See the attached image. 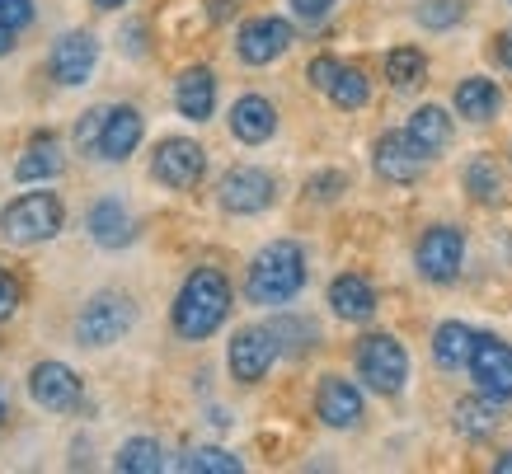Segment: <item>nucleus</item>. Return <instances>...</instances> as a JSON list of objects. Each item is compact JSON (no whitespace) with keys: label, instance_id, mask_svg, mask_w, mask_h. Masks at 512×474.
<instances>
[{"label":"nucleus","instance_id":"14","mask_svg":"<svg viewBox=\"0 0 512 474\" xmlns=\"http://www.w3.org/2000/svg\"><path fill=\"white\" fill-rule=\"evenodd\" d=\"M29 399L47 413H71L85 399V385L66 362H38L29 371Z\"/></svg>","mask_w":512,"mask_h":474},{"label":"nucleus","instance_id":"32","mask_svg":"<svg viewBox=\"0 0 512 474\" xmlns=\"http://www.w3.org/2000/svg\"><path fill=\"white\" fill-rule=\"evenodd\" d=\"M414 19H419V29H428V33H447L466 19V0H419Z\"/></svg>","mask_w":512,"mask_h":474},{"label":"nucleus","instance_id":"3","mask_svg":"<svg viewBox=\"0 0 512 474\" xmlns=\"http://www.w3.org/2000/svg\"><path fill=\"white\" fill-rule=\"evenodd\" d=\"M66 226V207L57 193H19L15 202H5L0 207V240L15 249H33V245H47V240H57Z\"/></svg>","mask_w":512,"mask_h":474},{"label":"nucleus","instance_id":"40","mask_svg":"<svg viewBox=\"0 0 512 474\" xmlns=\"http://www.w3.org/2000/svg\"><path fill=\"white\" fill-rule=\"evenodd\" d=\"M494 57H498V62H503V71H512V29H508V33H498Z\"/></svg>","mask_w":512,"mask_h":474},{"label":"nucleus","instance_id":"11","mask_svg":"<svg viewBox=\"0 0 512 474\" xmlns=\"http://www.w3.org/2000/svg\"><path fill=\"white\" fill-rule=\"evenodd\" d=\"M470 381L475 390L498 404L512 399V343L498 334H475V352H470Z\"/></svg>","mask_w":512,"mask_h":474},{"label":"nucleus","instance_id":"29","mask_svg":"<svg viewBox=\"0 0 512 474\" xmlns=\"http://www.w3.org/2000/svg\"><path fill=\"white\" fill-rule=\"evenodd\" d=\"M113 465H118L123 474H160L165 470V451H160L156 437H132V442L118 446Z\"/></svg>","mask_w":512,"mask_h":474},{"label":"nucleus","instance_id":"20","mask_svg":"<svg viewBox=\"0 0 512 474\" xmlns=\"http://www.w3.org/2000/svg\"><path fill=\"white\" fill-rule=\"evenodd\" d=\"M278 132V108L268 104L264 94H240L231 104V137L245 146H264Z\"/></svg>","mask_w":512,"mask_h":474},{"label":"nucleus","instance_id":"34","mask_svg":"<svg viewBox=\"0 0 512 474\" xmlns=\"http://www.w3.org/2000/svg\"><path fill=\"white\" fill-rule=\"evenodd\" d=\"M104 118H109V108H90V113H80V123H76V146L80 151H99Z\"/></svg>","mask_w":512,"mask_h":474},{"label":"nucleus","instance_id":"22","mask_svg":"<svg viewBox=\"0 0 512 474\" xmlns=\"http://www.w3.org/2000/svg\"><path fill=\"white\" fill-rule=\"evenodd\" d=\"M451 104H456V113L466 123H489V118H498V108H503V90L489 76H466L456 85V94H451Z\"/></svg>","mask_w":512,"mask_h":474},{"label":"nucleus","instance_id":"24","mask_svg":"<svg viewBox=\"0 0 512 474\" xmlns=\"http://www.w3.org/2000/svg\"><path fill=\"white\" fill-rule=\"evenodd\" d=\"M264 329L273 334L282 357H306L311 348H320V324L306 320V315H287V310H282V315H273Z\"/></svg>","mask_w":512,"mask_h":474},{"label":"nucleus","instance_id":"9","mask_svg":"<svg viewBox=\"0 0 512 474\" xmlns=\"http://www.w3.org/2000/svg\"><path fill=\"white\" fill-rule=\"evenodd\" d=\"M202 174H207V151L193 137H165L156 146V155H151V179L174 188V193L198 188Z\"/></svg>","mask_w":512,"mask_h":474},{"label":"nucleus","instance_id":"10","mask_svg":"<svg viewBox=\"0 0 512 474\" xmlns=\"http://www.w3.org/2000/svg\"><path fill=\"white\" fill-rule=\"evenodd\" d=\"M428 160L433 155L423 151L419 141L409 137V127L404 132H381L372 146V169H376V179H386V184H419L423 179V169H428Z\"/></svg>","mask_w":512,"mask_h":474},{"label":"nucleus","instance_id":"7","mask_svg":"<svg viewBox=\"0 0 512 474\" xmlns=\"http://www.w3.org/2000/svg\"><path fill=\"white\" fill-rule=\"evenodd\" d=\"M217 202H221V212H231V216H259L278 202V179L259 165H235L221 174Z\"/></svg>","mask_w":512,"mask_h":474},{"label":"nucleus","instance_id":"18","mask_svg":"<svg viewBox=\"0 0 512 474\" xmlns=\"http://www.w3.org/2000/svg\"><path fill=\"white\" fill-rule=\"evenodd\" d=\"M85 226H90L94 245L99 249H127L132 240H137V216L127 212L118 198H99L90 207V216H85Z\"/></svg>","mask_w":512,"mask_h":474},{"label":"nucleus","instance_id":"46","mask_svg":"<svg viewBox=\"0 0 512 474\" xmlns=\"http://www.w3.org/2000/svg\"><path fill=\"white\" fill-rule=\"evenodd\" d=\"M508 5H512V0H508Z\"/></svg>","mask_w":512,"mask_h":474},{"label":"nucleus","instance_id":"12","mask_svg":"<svg viewBox=\"0 0 512 474\" xmlns=\"http://www.w3.org/2000/svg\"><path fill=\"white\" fill-rule=\"evenodd\" d=\"M94 66H99V38H94L90 29L62 33V38L52 43V52H47V76L57 80V85H66V90L85 85V80L94 76Z\"/></svg>","mask_w":512,"mask_h":474},{"label":"nucleus","instance_id":"8","mask_svg":"<svg viewBox=\"0 0 512 474\" xmlns=\"http://www.w3.org/2000/svg\"><path fill=\"white\" fill-rule=\"evenodd\" d=\"M292 43H296V29L282 15H254L235 33V57L245 66H273L278 57L292 52Z\"/></svg>","mask_w":512,"mask_h":474},{"label":"nucleus","instance_id":"41","mask_svg":"<svg viewBox=\"0 0 512 474\" xmlns=\"http://www.w3.org/2000/svg\"><path fill=\"white\" fill-rule=\"evenodd\" d=\"M235 5H240V0H212V19H217V24H221V19H231Z\"/></svg>","mask_w":512,"mask_h":474},{"label":"nucleus","instance_id":"6","mask_svg":"<svg viewBox=\"0 0 512 474\" xmlns=\"http://www.w3.org/2000/svg\"><path fill=\"white\" fill-rule=\"evenodd\" d=\"M461 263H466V230L461 226H428L414 245V268H419L423 282L433 287H451L461 277Z\"/></svg>","mask_w":512,"mask_h":474},{"label":"nucleus","instance_id":"25","mask_svg":"<svg viewBox=\"0 0 512 474\" xmlns=\"http://www.w3.org/2000/svg\"><path fill=\"white\" fill-rule=\"evenodd\" d=\"M451 428L461 432L466 442H484L498 432V399L489 395H475V399H456L451 409Z\"/></svg>","mask_w":512,"mask_h":474},{"label":"nucleus","instance_id":"38","mask_svg":"<svg viewBox=\"0 0 512 474\" xmlns=\"http://www.w3.org/2000/svg\"><path fill=\"white\" fill-rule=\"evenodd\" d=\"M15 306H19V282H15V273L0 268V320H5Z\"/></svg>","mask_w":512,"mask_h":474},{"label":"nucleus","instance_id":"43","mask_svg":"<svg viewBox=\"0 0 512 474\" xmlns=\"http://www.w3.org/2000/svg\"><path fill=\"white\" fill-rule=\"evenodd\" d=\"M494 474H512V451H503V456L494 460Z\"/></svg>","mask_w":512,"mask_h":474},{"label":"nucleus","instance_id":"4","mask_svg":"<svg viewBox=\"0 0 512 474\" xmlns=\"http://www.w3.org/2000/svg\"><path fill=\"white\" fill-rule=\"evenodd\" d=\"M357 381L376 395L395 399L409 385V352L395 334H367L357 343Z\"/></svg>","mask_w":512,"mask_h":474},{"label":"nucleus","instance_id":"30","mask_svg":"<svg viewBox=\"0 0 512 474\" xmlns=\"http://www.w3.org/2000/svg\"><path fill=\"white\" fill-rule=\"evenodd\" d=\"M428 76V57L419 47H390L386 52V80L395 90H419Z\"/></svg>","mask_w":512,"mask_h":474},{"label":"nucleus","instance_id":"31","mask_svg":"<svg viewBox=\"0 0 512 474\" xmlns=\"http://www.w3.org/2000/svg\"><path fill=\"white\" fill-rule=\"evenodd\" d=\"M174 465L184 474H240L245 470V460L231 456V451H221V446H193V451H184Z\"/></svg>","mask_w":512,"mask_h":474},{"label":"nucleus","instance_id":"37","mask_svg":"<svg viewBox=\"0 0 512 474\" xmlns=\"http://www.w3.org/2000/svg\"><path fill=\"white\" fill-rule=\"evenodd\" d=\"M339 57H315L311 66H306V80H311L320 94H329V85H334V76H339Z\"/></svg>","mask_w":512,"mask_h":474},{"label":"nucleus","instance_id":"16","mask_svg":"<svg viewBox=\"0 0 512 474\" xmlns=\"http://www.w3.org/2000/svg\"><path fill=\"white\" fill-rule=\"evenodd\" d=\"M146 137V118H141V108L132 104H113L109 118H104V137H99V160H109V165H123L127 155L141 146Z\"/></svg>","mask_w":512,"mask_h":474},{"label":"nucleus","instance_id":"27","mask_svg":"<svg viewBox=\"0 0 512 474\" xmlns=\"http://www.w3.org/2000/svg\"><path fill=\"white\" fill-rule=\"evenodd\" d=\"M461 184H466V193L480 207H498L503 202V169L494 165V155H475L466 165V174H461Z\"/></svg>","mask_w":512,"mask_h":474},{"label":"nucleus","instance_id":"2","mask_svg":"<svg viewBox=\"0 0 512 474\" xmlns=\"http://www.w3.org/2000/svg\"><path fill=\"white\" fill-rule=\"evenodd\" d=\"M306 287V249L296 240H273L249 259L245 273V301L249 306H287Z\"/></svg>","mask_w":512,"mask_h":474},{"label":"nucleus","instance_id":"19","mask_svg":"<svg viewBox=\"0 0 512 474\" xmlns=\"http://www.w3.org/2000/svg\"><path fill=\"white\" fill-rule=\"evenodd\" d=\"M329 310L343 324H367L376 315V287L362 273H339L329 282Z\"/></svg>","mask_w":512,"mask_h":474},{"label":"nucleus","instance_id":"33","mask_svg":"<svg viewBox=\"0 0 512 474\" xmlns=\"http://www.w3.org/2000/svg\"><path fill=\"white\" fill-rule=\"evenodd\" d=\"M348 193V174L343 169H320V174H311L306 179V198L311 202H334Z\"/></svg>","mask_w":512,"mask_h":474},{"label":"nucleus","instance_id":"39","mask_svg":"<svg viewBox=\"0 0 512 474\" xmlns=\"http://www.w3.org/2000/svg\"><path fill=\"white\" fill-rule=\"evenodd\" d=\"M141 33H146V29H141V24H127V33H123V38H127V57H141V52H146V43H141Z\"/></svg>","mask_w":512,"mask_h":474},{"label":"nucleus","instance_id":"1","mask_svg":"<svg viewBox=\"0 0 512 474\" xmlns=\"http://www.w3.org/2000/svg\"><path fill=\"white\" fill-rule=\"evenodd\" d=\"M226 315H231V277L221 273V268H212V263L193 268L170 306L174 334L184 338V343H207L226 324Z\"/></svg>","mask_w":512,"mask_h":474},{"label":"nucleus","instance_id":"23","mask_svg":"<svg viewBox=\"0 0 512 474\" xmlns=\"http://www.w3.org/2000/svg\"><path fill=\"white\" fill-rule=\"evenodd\" d=\"M470 352H475V329L466 320H442L433 329V362L442 371L470 367Z\"/></svg>","mask_w":512,"mask_h":474},{"label":"nucleus","instance_id":"42","mask_svg":"<svg viewBox=\"0 0 512 474\" xmlns=\"http://www.w3.org/2000/svg\"><path fill=\"white\" fill-rule=\"evenodd\" d=\"M10 52H15V29L0 24V57H10Z\"/></svg>","mask_w":512,"mask_h":474},{"label":"nucleus","instance_id":"44","mask_svg":"<svg viewBox=\"0 0 512 474\" xmlns=\"http://www.w3.org/2000/svg\"><path fill=\"white\" fill-rule=\"evenodd\" d=\"M94 10H118V5H127V0H90Z\"/></svg>","mask_w":512,"mask_h":474},{"label":"nucleus","instance_id":"28","mask_svg":"<svg viewBox=\"0 0 512 474\" xmlns=\"http://www.w3.org/2000/svg\"><path fill=\"white\" fill-rule=\"evenodd\" d=\"M367 99H372V80H367V71L343 62L339 76H334V85H329V104L343 108V113H357V108H367Z\"/></svg>","mask_w":512,"mask_h":474},{"label":"nucleus","instance_id":"45","mask_svg":"<svg viewBox=\"0 0 512 474\" xmlns=\"http://www.w3.org/2000/svg\"><path fill=\"white\" fill-rule=\"evenodd\" d=\"M5 409H10V404H5V390H0V423H5Z\"/></svg>","mask_w":512,"mask_h":474},{"label":"nucleus","instance_id":"5","mask_svg":"<svg viewBox=\"0 0 512 474\" xmlns=\"http://www.w3.org/2000/svg\"><path fill=\"white\" fill-rule=\"evenodd\" d=\"M132 324H137L132 296H123V291H99V296H90V306L80 310L76 343H85V348H109V343L132 334Z\"/></svg>","mask_w":512,"mask_h":474},{"label":"nucleus","instance_id":"17","mask_svg":"<svg viewBox=\"0 0 512 474\" xmlns=\"http://www.w3.org/2000/svg\"><path fill=\"white\" fill-rule=\"evenodd\" d=\"M174 108L188 123H207L217 113V76H212V66H188L184 76L174 80Z\"/></svg>","mask_w":512,"mask_h":474},{"label":"nucleus","instance_id":"13","mask_svg":"<svg viewBox=\"0 0 512 474\" xmlns=\"http://www.w3.org/2000/svg\"><path fill=\"white\" fill-rule=\"evenodd\" d=\"M282 352L278 343H273V334H268L264 324H249V329H240V334L231 338V348H226V367H231V376L240 385H259L273 371V362H278Z\"/></svg>","mask_w":512,"mask_h":474},{"label":"nucleus","instance_id":"26","mask_svg":"<svg viewBox=\"0 0 512 474\" xmlns=\"http://www.w3.org/2000/svg\"><path fill=\"white\" fill-rule=\"evenodd\" d=\"M409 137L419 141L428 155H442L451 146V113L437 104H423L409 113Z\"/></svg>","mask_w":512,"mask_h":474},{"label":"nucleus","instance_id":"15","mask_svg":"<svg viewBox=\"0 0 512 474\" xmlns=\"http://www.w3.org/2000/svg\"><path fill=\"white\" fill-rule=\"evenodd\" d=\"M362 413H367V404H362V390H357L353 381L320 376V385H315V418H320L325 428L353 432L357 423H362Z\"/></svg>","mask_w":512,"mask_h":474},{"label":"nucleus","instance_id":"21","mask_svg":"<svg viewBox=\"0 0 512 474\" xmlns=\"http://www.w3.org/2000/svg\"><path fill=\"white\" fill-rule=\"evenodd\" d=\"M62 169H66L62 141L52 137V132H43V137H33L29 146H24V155H19V165H15V179L19 184H47V179H57Z\"/></svg>","mask_w":512,"mask_h":474},{"label":"nucleus","instance_id":"35","mask_svg":"<svg viewBox=\"0 0 512 474\" xmlns=\"http://www.w3.org/2000/svg\"><path fill=\"white\" fill-rule=\"evenodd\" d=\"M287 5H292V15L301 19L306 29H315V24H325V19L334 15V5H339V0H287Z\"/></svg>","mask_w":512,"mask_h":474},{"label":"nucleus","instance_id":"36","mask_svg":"<svg viewBox=\"0 0 512 474\" xmlns=\"http://www.w3.org/2000/svg\"><path fill=\"white\" fill-rule=\"evenodd\" d=\"M0 24L5 29H29L33 24V0H0Z\"/></svg>","mask_w":512,"mask_h":474}]
</instances>
